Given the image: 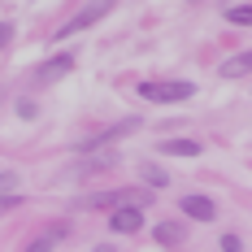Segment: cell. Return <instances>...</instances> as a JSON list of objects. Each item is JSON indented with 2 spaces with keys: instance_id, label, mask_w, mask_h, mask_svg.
Returning a JSON list of instances; mask_svg holds the SVG:
<instances>
[{
  "instance_id": "6",
  "label": "cell",
  "mask_w": 252,
  "mask_h": 252,
  "mask_svg": "<svg viewBox=\"0 0 252 252\" xmlns=\"http://www.w3.org/2000/svg\"><path fill=\"white\" fill-rule=\"evenodd\" d=\"M130 130H139V118H126V122L109 126V130H100V135H92L87 144H78V152H96V148H104V144H113V139H122V135H130Z\"/></svg>"
},
{
  "instance_id": "4",
  "label": "cell",
  "mask_w": 252,
  "mask_h": 252,
  "mask_svg": "<svg viewBox=\"0 0 252 252\" xmlns=\"http://www.w3.org/2000/svg\"><path fill=\"white\" fill-rule=\"evenodd\" d=\"M152 239H157L161 252L183 248V244H187V222H157V226H152Z\"/></svg>"
},
{
  "instance_id": "10",
  "label": "cell",
  "mask_w": 252,
  "mask_h": 252,
  "mask_svg": "<svg viewBox=\"0 0 252 252\" xmlns=\"http://www.w3.org/2000/svg\"><path fill=\"white\" fill-rule=\"evenodd\" d=\"M61 235H65V226H48L44 235H35V239H31V244H26L22 252H52V248H57V239H61Z\"/></svg>"
},
{
  "instance_id": "7",
  "label": "cell",
  "mask_w": 252,
  "mask_h": 252,
  "mask_svg": "<svg viewBox=\"0 0 252 252\" xmlns=\"http://www.w3.org/2000/svg\"><path fill=\"white\" fill-rule=\"evenodd\" d=\"M74 70V57L70 52H57V57H48L39 70H35V83H57V78H65Z\"/></svg>"
},
{
  "instance_id": "16",
  "label": "cell",
  "mask_w": 252,
  "mask_h": 252,
  "mask_svg": "<svg viewBox=\"0 0 252 252\" xmlns=\"http://www.w3.org/2000/svg\"><path fill=\"white\" fill-rule=\"evenodd\" d=\"M13 183H18V178H13V174H0V196H4V191H9Z\"/></svg>"
},
{
  "instance_id": "15",
  "label": "cell",
  "mask_w": 252,
  "mask_h": 252,
  "mask_svg": "<svg viewBox=\"0 0 252 252\" xmlns=\"http://www.w3.org/2000/svg\"><path fill=\"white\" fill-rule=\"evenodd\" d=\"M13 44V22H0V52Z\"/></svg>"
},
{
  "instance_id": "1",
  "label": "cell",
  "mask_w": 252,
  "mask_h": 252,
  "mask_svg": "<svg viewBox=\"0 0 252 252\" xmlns=\"http://www.w3.org/2000/svg\"><path fill=\"white\" fill-rule=\"evenodd\" d=\"M139 96L152 104H178V100H191L196 96V83L187 78H144L139 83Z\"/></svg>"
},
{
  "instance_id": "14",
  "label": "cell",
  "mask_w": 252,
  "mask_h": 252,
  "mask_svg": "<svg viewBox=\"0 0 252 252\" xmlns=\"http://www.w3.org/2000/svg\"><path fill=\"white\" fill-rule=\"evenodd\" d=\"M222 252H244V239L239 235H222Z\"/></svg>"
},
{
  "instance_id": "5",
  "label": "cell",
  "mask_w": 252,
  "mask_h": 252,
  "mask_svg": "<svg viewBox=\"0 0 252 252\" xmlns=\"http://www.w3.org/2000/svg\"><path fill=\"white\" fill-rule=\"evenodd\" d=\"M109 9H113V4H87L83 13H74L70 22L61 26V31H57V39H70V35H78V31H87V26H92V22H100V18H104V13H109Z\"/></svg>"
},
{
  "instance_id": "17",
  "label": "cell",
  "mask_w": 252,
  "mask_h": 252,
  "mask_svg": "<svg viewBox=\"0 0 252 252\" xmlns=\"http://www.w3.org/2000/svg\"><path fill=\"white\" fill-rule=\"evenodd\" d=\"M92 252H118V248H113V244H100V248H92Z\"/></svg>"
},
{
  "instance_id": "8",
  "label": "cell",
  "mask_w": 252,
  "mask_h": 252,
  "mask_svg": "<svg viewBox=\"0 0 252 252\" xmlns=\"http://www.w3.org/2000/svg\"><path fill=\"white\" fill-rule=\"evenodd\" d=\"M178 209H183V218H196V222H213V218H218V204L209 200V196H200V191H196V196H183Z\"/></svg>"
},
{
  "instance_id": "12",
  "label": "cell",
  "mask_w": 252,
  "mask_h": 252,
  "mask_svg": "<svg viewBox=\"0 0 252 252\" xmlns=\"http://www.w3.org/2000/svg\"><path fill=\"white\" fill-rule=\"evenodd\" d=\"M222 13H226V22H235V26H252V4H230Z\"/></svg>"
},
{
  "instance_id": "13",
  "label": "cell",
  "mask_w": 252,
  "mask_h": 252,
  "mask_svg": "<svg viewBox=\"0 0 252 252\" xmlns=\"http://www.w3.org/2000/svg\"><path fill=\"white\" fill-rule=\"evenodd\" d=\"M139 174H144V183H152V187H165V183H170V178H165V170H157V165H144Z\"/></svg>"
},
{
  "instance_id": "11",
  "label": "cell",
  "mask_w": 252,
  "mask_h": 252,
  "mask_svg": "<svg viewBox=\"0 0 252 252\" xmlns=\"http://www.w3.org/2000/svg\"><path fill=\"white\" fill-rule=\"evenodd\" d=\"M248 70H252V48L239 52V57H230L226 65H222V74H226V78H239V74H248Z\"/></svg>"
},
{
  "instance_id": "9",
  "label": "cell",
  "mask_w": 252,
  "mask_h": 252,
  "mask_svg": "<svg viewBox=\"0 0 252 252\" xmlns=\"http://www.w3.org/2000/svg\"><path fill=\"white\" fill-rule=\"evenodd\" d=\"M200 139H161V157H200Z\"/></svg>"
},
{
  "instance_id": "3",
  "label": "cell",
  "mask_w": 252,
  "mask_h": 252,
  "mask_svg": "<svg viewBox=\"0 0 252 252\" xmlns=\"http://www.w3.org/2000/svg\"><path fill=\"white\" fill-rule=\"evenodd\" d=\"M109 230H113V235H139V230H144V209H139V204L113 209V213H109Z\"/></svg>"
},
{
  "instance_id": "2",
  "label": "cell",
  "mask_w": 252,
  "mask_h": 252,
  "mask_svg": "<svg viewBox=\"0 0 252 252\" xmlns=\"http://www.w3.org/2000/svg\"><path fill=\"white\" fill-rule=\"evenodd\" d=\"M144 200H148V191H139V187H118V191H100V196H92V200H83L87 209H126V204H139L144 209Z\"/></svg>"
}]
</instances>
